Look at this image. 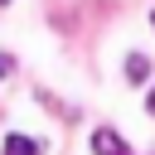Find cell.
I'll return each mask as SVG.
<instances>
[{
	"label": "cell",
	"mask_w": 155,
	"mask_h": 155,
	"mask_svg": "<svg viewBox=\"0 0 155 155\" xmlns=\"http://www.w3.org/2000/svg\"><path fill=\"white\" fill-rule=\"evenodd\" d=\"M92 155H131V145H126L116 131L102 126V131H92Z\"/></svg>",
	"instance_id": "cell-1"
},
{
	"label": "cell",
	"mask_w": 155,
	"mask_h": 155,
	"mask_svg": "<svg viewBox=\"0 0 155 155\" xmlns=\"http://www.w3.org/2000/svg\"><path fill=\"white\" fill-rule=\"evenodd\" d=\"M5 155H39V145H34L29 136H10V140H5Z\"/></svg>",
	"instance_id": "cell-2"
},
{
	"label": "cell",
	"mask_w": 155,
	"mask_h": 155,
	"mask_svg": "<svg viewBox=\"0 0 155 155\" xmlns=\"http://www.w3.org/2000/svg\"><path fill=\"white\" fill-rule=\"evenodd\" d=\"M126 73H131V82H145V73H150V63H145L140 53H131V58H126Z\"/></svg>",
	"instance_id": "cell-3"
},
{
	"label": "cell",
	"mask_w": 155,
	"mask_h": 155,
	"mask_svg": "<svg viewBox=\"0 0 155 155\" xmlns=\"http://www.w3.org/2000/svg\"><path fill=\"white\" fill-rule=\"evenodd\" d=\"M10 68H15V63H10V58H5V53H0V78H5V73H10Z\"/></svg>",
	"instance_id": "cell-4"
},
{
	"label": "cell",
	"mask_w": 155,
	"mask_h": 155,
	"mask_svg": "<svg viewBox=\"0 0 155 155\" xmlns=\"http://www.w3.org/2000/svg\"><path fill=\"white\" fill-rule=\"evenodd\" d=\"M145 107H150V116H155V92H150V102H145Z\"/></svg>",
	"instance_id": "cell-5"
},
{
	"label": "cell",
	"mask_w": 155,
	"mask_h": 155,
	"mask_svg": "<svg viewBox=\"0 0 155 155\" xmlns=\"http://www.w3.org/2000/svg\"><path fill=\"white\" fill-rule=\"evenodd\" d=\"M150 24H155V15H150Z\"/></svg>",
	"instance_id": "cell-6"
},
{
	"label": "cell",
	"mask_w": 155,
	"mask_h": 155,
	"mask_svg": "<svg viewBox=\"0 0 155 155\" xmlns=\"http://www.w3.org/2000/svg\"><path fill=\"white\" fill-rule=\"evenodd\" d=\"M0 5H10V0H0Z\"/></svg>",
	"instance_id": "cell-7"
}]
</instances>
